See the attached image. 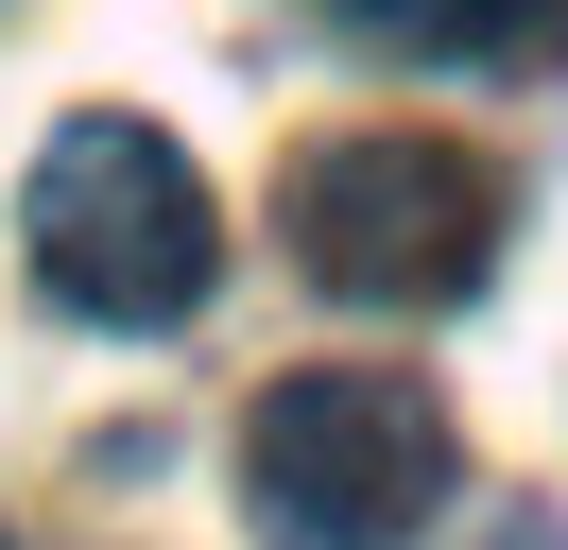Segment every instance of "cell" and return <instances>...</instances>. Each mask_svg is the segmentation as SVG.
Returning a JSON list of instances; mask_svg holds the SVG:
<instances>
[{"mask_svg":"<svg viewBox=\"0 0 568 550\" xmlns=\"http://www.w3.org/2000/svg\"><path fill=\"white\" fill-rule=\"evenodd\" d=\"M276 224L345 309H465L499 275V172L448 138H311L276 172Z\"/></svg>","mask_w":568,"mask_h":550,"instance_id":"3","label":"cell"},{"mask_svg":"<svg viewBox=\"0 0 568 550\" xmlns=\"http://www.w3.org/2000/svg\"><path fill=\"white\" fill-rule=\"evenodd\" d=\"M18 258H36V293L87 309V327H190L207 275H224V224H207V172L155 121L87 103V121H52L36 190H18Z\"/></svg>","mask_w":568,"mask_h":550,"instance_id":"2","label":"cell"},{"mask_svg":"<svg viewBox=\"0 0 568 550\" xmlns=\"http://www.w3.org/2000/svg\"><path fill=\"white\" fill-rule=\"evenodd\" d=\"M345 34L414 69H568V0H345Z\"/></svg>","mask_w":568,"mask_h":550,"instance_id":"4","label":"cell"},{"mask_svg":"<svg viewBox=\"0 0 568 550\" xmlns=\"http://www.w3.org/2000/svg\"><path fill=\"white\" fill-rule=\"evenodd\" d=\"M465 447H448V396L396 361H311L242 412V499H258V550H414L448 516Z\"/></svg>","mask_w":568,"mask_h":550,"instance_id":"1","label":"cell"}]
</instances>
